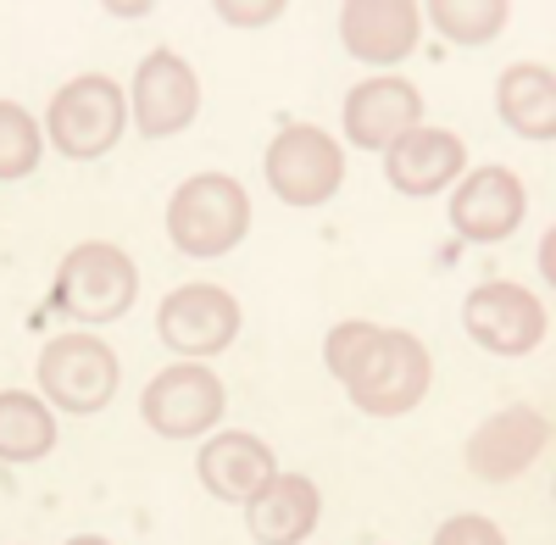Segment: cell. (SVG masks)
<instances>
[{
  "mask_svg": "<svg viewBox=\"0 0 556 545\" xmlns=\"http://www.w3.org/2000/svg\"><path fill=\"white\" fill-rule=\"evenodd\" d=\"M429 351L406 329H374L362 356L345 368V390L367 418H401L429 395Z\"/></svg>",
  "mask_w": 556,
  "mask_h": 545,
  "instance_id": "obj_1",
  "label": "cell"
},
{
  "mask_svg": "<svg viewBox=\"0 0 556 545\" xmlns=\"http://www.w3.org/2000/svg\"><path fill=\"white\" fill-rule=\"evenodd\" d=\"M251 229V201L228 173H201L190 185H178L167 206V235L184 256H223L235 251Z\"/></svg>",
  "mask_w": 556,
  "mask_h": 545,
  "instance_id": "obj_2",
  "label": "cell"
},
{
  "mask_svg": "<svg viewBox=\"0 0 556 545\" xmlns=\"http://www.w3.org/2000/svg\"><path fill=\"white\" fill-rule=\"evenodd\" d=\"M139 272L117 245H78L67 251L62 272H56V306L78 324H117V317L134 306Z\"/></svg>",
  "mask_w": 556,
  "mask_h": 545,
  "instance_id": "obj_3",
  "label": "cell"
},
{
  "mask_svg": "<svg viewBox=\"0 0 556 545\" xmlns=\"http://www.w3.org/2000/svg\"><path fill=\"white\" fill-rule=\"evenodd\" d=\"M345 178V156L323 128H278V140L267 145V185L278 201L290 206H323Z\"/></svg>",
  "mask_w": 556,
  "mask_h": 545,
  "instance_id": "obj_4",
  "label": "cell"
},
{
  "mask_svg": "<svg viewBox=\"0 0 556 545\" xmlns=\"http://www.w3.org/2000/svg\"><path fill=\"white\" fill-rule=\"evenodd\" d=\"M123 96H117V84L101 78V73H89V78H73L62 96L51 101V140L62 156H106L117 145V134H123Z\"/></svg>",
  "mask_w": 556,
  "mask_h": 545,
  "instance_id": "obj_5",
  "label": "cell"
},
{
  "mask_svg": "<svg viewBox=\"0 0 556 545\" xmlns=\"http://www.w3.org/2000/svg\"><path fill=\"white\" fill-rule=\"evenodd\" d=\"M117 356L89 340V334H62L56 345H45L39 356V384L45 395H51L56 406H67V413H101V406L117 395Z\"/></svg>",
  "mask_w": 556,
  "mask_h": 545,
  "instance_id": "obj_6",
  "label": "cell"
},
{
  "mask_svg": "<svg viewBox=\"0 0 556 545\" xmlns=\"http://www.w3.org/2000/svg\"><path fill=\"white\" fill-rule=\"evenodd\" d=\"M139 413L146 423L167 440H190L201 429H212L223 418V384L217 373L195 368V362H184V368H167L146 384V401H139Z\"/></svg>",
  "mask_w": 556,
  "mask_h": 545,
  "instance_id": "obj_7",
  "label": "cell"
},
{
  "mask_svg": "<svg viewBox=\"0 0 556 545\" xmlns=\"http://www.w3.org/2000/svg\"><path fill=\"white\" fill-rule=\"evenodd\" d=\"M156 324L178 356H212L240 334V301L217 284H184L162 301Z\"/></svg>",
  "mask_w": 556,
  "mask_h": 545,
  "instance_id": "obj_8",
  "label": "cell"
},
{
  "mask_svg": "<svg viewBox=\"0 0 556 545\" xmlns=\"http://www.w3.org/2000/svg\"><path fill=\"white\" fill-rule=\"evenodd\" d=\"M462 324H468V334L484 351L523 356L545 340V306L518 284H479L468 301H462Z\"/></svg>",
  "mask_w": 556,
  "mask_h": 545,
  "instance_id": "obj_9",
  "label": "cell"
},
{
  "mask_svg": "<svg viewBox=\"0 0 556 545\" xmlns=\"http://www.w3.org/2000/svg\"><path fill=\"white\" fill-rule=\"evenodd\" d=\"M545 445H551V418L540 406H506L468 440V468L490 484H506V479L529 473Z\"/></svg>",
  "mask_w": 556,
  "mask_h": 545,
  "instance_id": "obj_10",
  "label": "cell"
},
{
  "mask_svg": "<svg viewBox=\"0 0 556 545\" xmlns=\"http://www.w3.org/2000/svg\"><path fill=\"white\" fill-rule=\"evenodd\" d=\"M201 106V84L190 73V62L173 56V51H151L139 62V78H134V117L146 128V140H167V134L190 128Z\"/></svg>",
  "mask_w": 556,
  "mask_h": 545,
  "instance_id": "obj_11",
  "label": "cell"
},
{
  "mask_svg": "<svg viewBox=\"0 0 556 545\" xmlns=\"http://www.w3.org/2000/svg\"><path fill=\"white\" fill-rule=\"evenodd\" d=\"M518 223H523V185H518V173H506V167H479L451 201V229L462 240L495 245V240L513 235Z\"/></svg>",
  "mask_w": 556,
  "mask_h": 545,
  "instance_id": "obj_12",
  "label": "cell"
},
{
  "mask_svg": "<svg viewBox=\"0 0 556 545\" xmlns=\"http://www.w3.org/2000/svg\"><path fill=\"white\" fill-rule=\"evenodd\" d=\"M417 117H424V96L406 84V78H374L351 89L345 101V134L362 145V151H390L406 128H417Z\"/></svg>",
  "mask_w": 556,
  "mask_h": 545,
  "instance_id": "obj_13",
  "label": "cell"
},
{
  "mask_svg": "<svg viewBox=\"0 0 556 545\" xmlns=\"http://www.w3.org/2000/svg\"><path fill=\"white\" fill-rule=\"evenodd\" d=\"M340 39L362 62H401L417 45V7L412 0H345Z\"/></svg>",
  "mask_w": 556,
  "mask_h": 545,
  "instance_id": "obj_14",
  "label": "cell"
},
{
  "mask_svg": "<svg viewBox=\"0 0 556 545\" xmlns=\"http://www.w3.org/2000/svg\"><path fill=\"white\" fill-rule=\"evenodd\" d=\"M384 173L401 195H434L462 173V140L445 128H406L401 140L384 151Z\"/></svg>",
  "mask_w": 556,
  "mask_h": 545,
  "instance_id": "obj_15",
  "label": "cell"
},
{
  "mask_svg": "<svg viewBox=\"0 0 556 545\" xmlns=\"http://www.w3.org/2000/svg\"><path fill=\"white\" fill-rule=\"evenodd\" d=\"M267 479H273V451L256 434H217L201 451V484L217 502H251Z\"/></svg>",
  "mask_w": 556,
  "mask_h": 545,
  "instance_id": "obj_16",
  "label": "cell"
},
{
  "mask_svg": "<svg viewBox=\"0 0 556 545\" xmlns=\"http://www.w3.org/2000/svg\"><path fill=\"white\" fill-rule=\"evenodd\" d=\"M317 523V484L301 473H273L256 495H251V534L273 540V545H295L306 540Z\"/></svg>",
  "mask_w": 556,
  "mask_h": 545,
  "instance_id": "obj_17",
  "label": "cell"
},
{
  "mask_svg": "<svg viewBox=\"0 0 556 545\" xmlns=\"http://www.w3.org/2000/svg\"><path fill=\"white\" fill-rule=\"evenodd\" d=\"M495 106L523 140H551L556 134V78H551V67H534V62L506 67L501 84H495Z\"/></svg>",
  "mask_w": 556,
  "mask_h": 545,
  "instance_id": "obj_18",
  "label": "cell"
},
{
  "mask_svg": "<svg viewBox=\"0 0 556 545\" xmlns=\"http://www.w3.org/2000/svg\"><path fill=\"white\" fill-rule=\"evenodd\" d=\"M56 445V418L45 413L34 395L7 390L0 395V457L7 462H34Z\"/></svg>",
  "mask_w": 556,
  "mask_h": 545,
  "instance_id": "obj_19",
  "label": "cell"
},
{
  "mask_svg": "<svg viewBox=\"0 0 556 545\" xmlns=\"http://www.w3.org/2000/svg\"><path fill=\"white\" fill-rule=\"evenodd\" d=\"M434 28L456 45H479L506 28V0H429Z\"/></svg>",
  "mask_w": 556,
  "mask_h": 545,
  "instance_id": "obj_20",
  "label": "cell"
},
{
  "mask_svg": "<svg viewBox=\"0 0 556 545\" xmlns=\"http://www.w3.org/2000/svg\"><path fill=\"white\" fill-rule=\"evenodd\" d=\"M34 162H39V134H34V117L23 112V106H12V101H0V178H23V173H34Z\"/></svg>",
  "mask_w": 556,
  "mask_h": 545,
  "instance_id": "obj_21",
  "label": "cell"
},
{
  "mask_svg": "<svg viewBox=\"0 0 556 545\" xmlns=\"http://www.w3.org/2000/svg\"><path fill=\"white\" fill-rule=\"evenodd\" d=\"M367 340H374V324H340V329H329V345H323V356H329V373H334V379H345V368L362 356Z\"/></svg>",
  "mask_w": 556,
  "mask_h": 545,
  "instance_id": "obj_22",
  "label": "cell"
},
{
  "mask_svg": "<svg viewBox=\"0 0 556 545\" xmlns=\"http://www.w3.org/2000/svg\"><path fill=\"white\" fill-rule=\"evenodd\" d=\"M440 545H501V529L490 518H451L440 523Z\"/></svg>",
  "mask_w": 556,
  "mask_h": 545,
  "instance_id": "obj_23",
  "label": "cell"
},
{
  "mask_svg": "<svg viewBox=\"0 0 556 545\" xmlns=\"http://www.w3.org/2000/svg\"><path fill=\"white\" fill-rule=\"evenodd\" d=\"M217 12L235 28H256V23H273L278 12H285V0H217Z\"/></svg>",
  "mask_w": 556,
  "mask_h": 545,
  "instance_id": "obj_24",
  "label": "cell"
}]
</instances>
